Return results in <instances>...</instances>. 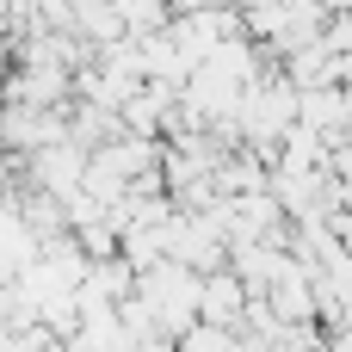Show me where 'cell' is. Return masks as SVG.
Returning a JSON list of instances; mask_svg holds the SVG:
<instances>
[{
    "label": "cell",
    "mask_w": 352,
    "mask_h": 352,
    "mask_svg": "<svg viewBox=\"0 0 352 352\" xmlns=\"http://www.w3.org/2000/svg\"><path fill=\"white\" fill-rule=\"evenodd\" d=\"M111 12H118V31L124 37H155V31L173 25V6L167 0H111Z\"/></svg>",
    "instance_id": "obj_1"
},
{
    "label": "cell",
    "mask_w": 352,
    "mask_h": 352,
    "mask_svg": "<svg viewBox=\"0 0 352 352\" xmlns=\"http://www.w3.org/2000/svg\"><path fill=\"white\" fill-rule=\"evenodd\" d=\"M198 309H204L210 322H229V316L241 309V285H235V278H210V285H198Z\"/></svg>",
    "instance_id": "obj_2"
}]
</instances>
